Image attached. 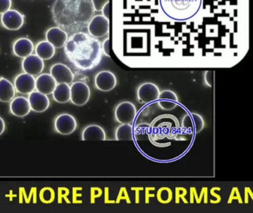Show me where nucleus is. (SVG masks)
<instances>
[{
	"label": "nucleus",
	"instance_id": "ddd939ff",
	"mask_svg": "<svg viewBox=\"0 0 253 213\" xmlns=\"http://www.w3.org/2000/svg\"><path fill=\"white\" fill-rule=\"evenodd\" d=\"M22 68L25 72L35 76L39 75L43 71L44 62L36 54H31L23 59Z\"/></svg>",
	"mask_w": 253,
	"mask_h": 213
},
{
	"label": "nucleus",
	"instance_id": "39448f33",
	"mask_svg": "<svg viewBox=\"0 0 253 213\" xmlns=\"http://www.w3.org/2000/svg\"><path fill=\"white\" fill-rule=\"evenodd\" d=\"M70 100L77 106H84L90 99L89 87L84 81H76L70 87Z\"/></svg>",
	"mask_w": 253,
	"mask_h": 213
},
{
	"label": "nucleus",
	"instance_id": "aec40b11",
	"mask_svg": "<svg viewBox=\"0 0 253 213\" xmlns=\"http://www.w3.org/2000/svg\"><path fill=\"white\" fill-rule=\"evenodd\" d=\"M82 139L84 141H105L106 139V132L100 126L91 124L84 129L83 131Z\"/></svg>",
	"mask_w": 253,
	"mask_h": 213
},
{
	"label": "nucleus",
	"instance_id": "bb28decb",
	"mask_svg": "<svg viewBox=\"0 0 253 213\" xmlns=\"http://www.w3.org/2000/svg\"><path fill=\"white\" fill-rule=\"evenodd\" d=\"M12 5L11 0H0V14L10 10Z\"/></svg>",
	"mask_w": 253,
	"mask_h": 213
},
{
	"label": "nucleus",
	"instance_id": "423d86ee",
	"mask_svg": "<svg viewBox=\"0 0 253 213\" xmlns=\"http://www.w3.org/2000/svg\"><path fill=\"white\" fill-rule=\"evenodd\" d=\"M115 115L117 121L121 124H131L135 119L137 109L131 102H124L117 106Z\"/></svg>",
	"mask_w": 253,
	"mask_h": 213
},
{
	"label": "nucleus",
	"instance_id": "c756f323",
	"mask_svg": "<svg viewBox=\"0 0 253 213\" xmlns=\"http://www.w3.org/2000/svg\"><path fill=\"white\" fill-rule=\"evenodd\" d=\"M211 74H212V72L211 71H207L205 74V80L207 81V84H208L209 86L211 87V84H212V78H211Z\"/></svg>",
	"mask_w": 253,
	"mask_h": 213
},
{
	"label": "nucleus",
	"instance_id": "6e6552de",
	"mask_svg": "<svg viewBox=\"0 0 253 213\" xmlns=\"http://www.w3.org/2000/svg\"><path fill=\"white\" fill-rule=\"evenodd\" d=\"M77 126L78 124L76 119L70 114H60L56 118L54 121V128L56 131L65 136L74 133L76 130Z\"/></svg>",
	"mask_w": 253,
	"mask_h": 213
},
{
	"label": "nucleus",
	"instance_id": "f3484780",
	"mask_svg": "<svg viewBox=\"0 0 253 213\" xmlns=\"http://www.w3.org/2000/svg\"><path fill=\"white\" fill-rule=\"evenodd\" d=\"M10 110L13 115L17 117H25L29 115L32 110L29 99L23 96H18L12 99L10 104Z\"/></svg>",
	"mask_w": 253,
	"mask_h": 213
},
{
	"label": "nucleus",
	"instance_id": "7ed1b4c3",
	"mask_svg": "<svg viewBox=\"0 0 253 213\" xmlns=\"http://www.w3.org/2000/svg\"><path fill=\"white\" fill-rule=\"evenodd\" d=\"M158 6L168 20L185 23L198 17L204 0H158Z\"/></svg>",
	"mask_w": 253,
	"mask_h": 213
},
{
	"label": "nucleus",
	"instance_id": "2eb2a0df",
	"mask_svg": "<svg viewBox=\"0 0 253 213\" xmlns=\"http://www.w3.org/2000/svg\"><path fill=\"white\" fill-rule=\"evenodd\" d=\"M29 102L32 110L36 112H43L49 107L50 101L46 95L34 90L29 93Z\"/></svg>",
	"mask_w": 253,
	"mask_h": 213
},
{
	"label": "nucleus",
	"instance_id": "393cba45",
	"mask_svg": "<svg viewBox=\"0 0 253 213\" xmlns=\"http://www.w3.org/2000/svg\"><path fill=\"white\" fill-rule=\"evenodd\" d=\"M115 139L118 141L133 140V129L131 124H121L115 133Z\"/></svg>",
	"mask_w": 253,
	"mask_h": 213
},
{
	"label": "nucleus",
	"instance_id": "c85d7f7f",
	"mask_svg": "<svg viewBox=\"0 0 253 213\" xmlns=\"http://www.w3.org/2000/svg\"><path fill=\"white\" fill-rule=\"evenodd\" d=\"M101 11L102 13H103V16H104L105 17L109 19V16H110V1L108 2L107 4L103 7Z\"/></svg>",
	"mask_w": 253,
	"mask_h": 213
},
{
	"label": "nucleus",
	"instance_id": "a878e982",
	"mask_svg": "<svg viewBox=\"0 0 253 213\" xmlns=\"http://www.w3.org/2000/svg\"><path fill=\"white\" fill-rule=\"evenodd\" d=\"M94 11H101L105 5L109 2V0H91Z\"/></svg>",
	"mask_w": 253,
	"mask_h": 213
},
{
	"label": "nucleus",
	"instance_id": "f257e3e1",
	"mask_svg": "<svg viewBox=\"0 0 253 213\" xmlns=\"http://www.w3.org/2000/svg\"><path fill=\"white\" fill-rule=\"evenodd\" d=\"M69 60L81 71L93 69L100 64L103 55L101 43L85 32L72 34L65 44Z\"/></svg>",
	"mask_w": 253,
	"mask_h": 213
},
{
	"label": "nucleus",
	"instance_id": "1a4fd4ad",
	"mask_svg": "<svg viewBox=\"0 0 253 213\" xmlns=\"http://www.w3.org/2000/svg\"><path fill=\"white\" fill-rule=\"evenodd\" d=\"M160 90L156 84L152 82L143 83L137 90L139 101L143 104L150 103L158 100Z\"/></svg>",
	"mask_w": 253,
	"mask_h": 213
},
{
	"label": "nucleus",
	"instance_id": "7c9ffc66",
	"mask_svg": "<svg viewBox=\"0 0 253 213\" xmlns=\"http://www.w3.org/2000/svg\"><path fill=\"white\" fill-rule=\"evenodd\" d=\"M5 130V124L3 118L0 116V136L4 133Z\"/></svg>",
	"mask_w": 253,
	"mask_h": 213
},
{
	"label": "nucleus",
	"instance_id": "f8f14e48",
	"mask_svg": "<svg viewBox=\"0 0 253 213\" xmlns=\"http://www.w3.org/2000/svg\"><path fill=\"white\" fill-rule=\"evenodd\" d=\"M50 74L51 76L54 78L56 82L66 83V84H71L74 81L73 72L71 71L70 68L63 64H55L51 67L50 69Z\"/></svg>",
	"mask_w": 253,
	"mask_h": 213
},
{
	"label": "nucleus",
	"instance_id": "5701e85b",
	"mask_svg": "<svg viewBox=\"0 0 253 213\" xmlns=\"http://www.w3.org/2000/svg\"><path fill=\"white\" fill-rule=\"evenodd\" d=\"M35 52L42 60H49L55 54V47L48 41H41L37 44Z\"/></svg>",
	"mask_w": 253,
	"mask_h": 213
},
{
	"label": "nucleus",
	"instance_id": "6ab92c4d",
	"mask_svg": "<svg viewBox=\"0 0 253 213\" xmlns=\"http://www.w3.org/2000/svg\"><path fill=\"white\" fill-rule=\"evenodd\" d=\"M158 105L165 110H171L177 106L178 99L177 95L171 90H164L160 93L158 99Z\"/></svg>",
	"mask_w": 253,
	"mask_h": 213
},
{
	"label": "nucleus",
	"instance_id": "20e7f679",
	"mask_svg": "<svg viewBox=\"0 0 253 213\" xmlns=\"http://www.w3.org/2000/svg\"><path fill=\"white\" fill-rule=\"evenodd\" d=\"M88 34L96 38H102L107 35L110 30V22L109 19L105 17L103 15H96L91 18L88 22Z\"/></svg>",
	"mask_w": 253,
	"mask_h": 213
},
{
	"label": "nucleus",
	"instance_id": "9b49d317",
	"mask_svg": "<svg viewBox=\"0 0 253 213\" xmlns=\"http://www.w3.org/2000/svg\"><path fill=\"white\" fill-rule=\"evenodd\" d=\"M96 87L99 90L109 92L113 90L117 84V78L113 72L109 71L99 72L94 78Z\"/></svg>",
	"mask_w": 253,
	"mask_h": 213
},
{
	"label": "nucleus",
	"instance_id": "9d476101",
	"mask_svg": "<svg viewBox=\"0 0 253 213\" xmlns=\"http://www.w3.org/2000/svg\"><path fill=\"white\" fill-rule=\"evenodd\" d=\"M36 79L34 75L23 72L19 74L14 80V87L21 94H29L36 89Z\"/></svg>",
	"mask_w": 253,
	"mask_h": 213
},
{
	"label": "nucleus",
	"instance_id": "dca6fc26",
	"mask_svg": "<svg viewBox=\"0 0 253 213\" xmlns=\"http://www.w3.org/2000/svg\"><path fill=\"white\" fill-rule=\"evenodd\" d=\"M57 83L51 74L42 73L38 75L36 79L37 91L45 95H50L53 93Z\"/></svg>",
	"mask_w": 253,
	"mask_h": 213
},
{
	"label": "nucleus",
	"instance_id": "cd10ccee",
	"mask_svg": "<svg viewBox=\"0 0 253 213\" xmlns=\"http://www.w3.org/2000/svg\"><path fill=\"white\" fill-rule=\"evenodd\" d=\"M109 45H110V38H107L106 40L103 41V44H102V50L103 53L106 55V56H110V48H109Z\"/></svg>",
	"mask_w": 253,
	"mask_h": 213
},
{
	"label": "nucleus",
	"instance_id": "f03ea898",
	"mask_svg": "<svg viewBox=\"0 0 253 213\" xmlns=\"http://www.w3.org/2000/svg\"><path fill=\"white\" fill-rule=\"evenodd\" d=\"M94 13L91 0H57L52 9L54 22L74 34L87 28Z\"/></svg>",
	"mask_w": 253,
	"mask_h": 213
},
{
	"label": "nucleus",
	"instance_id": "412c9836",
	"mask_svg": "<svg viewBox=\"0 0 253 213\" xmlns=\"http://www.w3.org/2000/svg\"><path fill=\"white\" fill-rule=\"evenodd\" d=\"M16 90L14 86L9 80L1 77L0 78V102H8L14 99Z\"/></svg>",
	"mask_w": 253,
	"mask_h": 213
},
{
	"label": "nucleus",
	"instance_id": "4468645a",
	"mask_svg": "<svg viewBox=\"0 0 253 213\" xmlns=\"http://www.w3.org/2000/svg\"><path fill=\"white\" fill-rule=\"evenodd\" d=\"M45 38L55 48H61L64 47L69 37L66 31L60 27H53L47 31Z\"/></svg>",
	"mask_w": 253,
	"mask_h": 213
},
{
	"label": "nucleus",
	"instance_id": "b1692460",
	"mask_svg": "<svg viewBox=\"0 0 253 213\" xmlns=\"http://www.w3.org/2000/svg\"><path fill=\"white\" fill-rule=\"evenodd\" d=\"M183 126L186 129H194L195 133H199L204 128V119L201 115L197 113L186 115L183 118Z\"/></svg>",
	"mask_w": 253,
	"mask_h": 213
},
{
	"label": "nucleus",
	"instance_id": "0eeeda50",
	"mask_svg": "<svg viewBox=\"0 0 253 213\" xmlns=\"http://www.w3.org/2000/svg\"><path fill=\"white\" fill-rule=\"evenodd\" d=\"M25 17L20 12L16 10H8L1 16L2 26L10 31H17L23 27Z\"/></svg>",
	"mask_w": 253,
	"mask_h": 213
},
{
	"label": "nucleus",
	"instance_id": "a211bd4d",
	"mask_svg": "<svg viewBox=\"0 0 253 213\" xmlns=\"http://www.w3.org/2000/svg\"><path fill=\"white\" fill-rule=\"evenodd\" d=\"M33 42L28 38H20L14 41L13 44V52L15 56L20 58L27 57L33 53Z\"/></svg>",
	"mask_w": 253,
	"mask_h": 213
},
{
	"label": "nucleus",
	"instance_id": "4be33fe9",
	"mask_svg": "<svg viewBox=\"0 0 253 213\" xmlns=\"http://www.w3.org/2000/svg\"><path fill=\"white\" fill-rule=\"evenodd\" d=\"M53 98L58 103H66L70 101V86L66 83H58L52 93Z\"/></svg>",
	"mask_w": 253,
	"mask_h": 213
}]
</instances>
